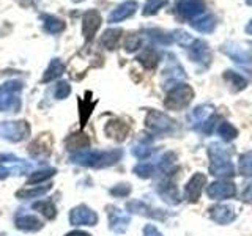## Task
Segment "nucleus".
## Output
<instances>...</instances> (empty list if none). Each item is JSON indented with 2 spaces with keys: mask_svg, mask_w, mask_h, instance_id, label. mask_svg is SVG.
<instances>
[{
  "mask_svg": "<svg viewBox=\"0 0 252 236\" xmlns=\"http://www.w3.org/2000/svg\"><path fill=\"white\" fill-rule=\"evenodd\" d=\"M122 157L120 149H112V151H92V149H84L71 156V161L76 164L85 165V167H107L118 162Z\"/></svg>",
  "mask_w": 252,
  "mask_h": 236,
  "instance_id": "nucleus-1",
  "label": "nucleus"
},
{
  "mask_svg": "<svg viewBox=\"0 0 252 236\" xmlns=\"http://www.w3.org/2000/svg\"><path fill=\"white\" fill-rule=\"evenodd\" d=\"M208 154H210V173L215 177L220 178H228L235 175V167L230 161V154L225 148H222L219 144H213L208 148Z\"/></svg>",
  "mask_w": 252,
  "mask_h": 236,
  "instance_id": "nucleus-2",
  "label": "nucleus"
},
{
  "mask_svg": "<svg viewBox=\"0 0 252 236\" xmlns=\"http://www.w3.org/2000/svg\"><path fill=\"white\" fill-rule=\"evenodd\" d=\"M21 90H22V84L18 81L6 82L3 87H0V112H8V110L18 112L21 107V101H19Z\"/></svg>",
  "mask_w": 252,
  "mask_h": 236,
  "instance_id": "nucleus-3",
  "label": "nucleus"
},
{
  "mask_svg": "<svg viewBox=\"0 0 252 236\" xmlns=\"http://www.w3.org/2000/svg\"><path fill=\"white\" fill-rule=\"evenodd\" d=\"M192 98H194V91L191 87L186 84H178L169 91L164 104L169 110H181L192 101Z\"/></svg>",
  "mask_w": 252,
  "mask_h": 236,
  "instance_id": "nucleus-4",
  "label": "nucleus"
},
{
  "mask_svg": "<svg viewBox=\"0 0 252 236\" xmlns=\"http://www.w3.org/2000/svg\"><path fill=\"white\" fill-rule=\"evenodd\" d=\"M145 124L155 134H169L175 129V121L165 114L158 112V110H150L145 118Z\"/></svg>",
  "mask_w": 252,
  "mask_h": 236,
  "instance_id": "nucleus-5",
  "label": "nucleus"
},
{
  "mask_svg": "<svg viewBox=\"0 0 252 236\" xmlns=\"http://www.w3.org/2000/svg\"><path fill=\"white\" fill-rule=\"evenodd\" d=\"M30 134V126L27 121H2L0 123V137L10 142H21Z\"/></svg>",
  "mask_w": 252,
  "mask_h": 236,
  "instance_id": "nucleus-6",
  "label": "nucleus"
},
{
  "mask_svg": "<svg viewBox=\"0 0 252 236\" xmlns=\"http://www.w3.org/2000/svg\"><path fill=\"white\" fill-rule=\"evenodd\" d=\"M220 52L228 55L238 65H252V47H248L241 43L227 41L224 46H220Z\"/></svg>",
  "mask_w": 252,
  "mask_h": 236,
  "instance_id": "nucleus-7",
  "label": "nucleus"
},
{
  "mask_svg": "<svg viewBox=\"0 0 252 236\" xmlns=\"http://www.w3.org/2000/svg\"><path fill=\"white\" fill-rule=\"evenodd\" d=\"M207 10L203 0H178L177 2V13L185 19H194L195 16L203 14Z\"/></svg>",
  "mask_w": 252,
  "mask_h": 236,
  "instance_id": "nucleus-8",
  "label": "nucleus"
},
{
  "mask_svg": "<svg viewBox=\"0 0 252 236\" xmlns=\"http://www.w3.org/2000/svg\"><path fill=\"white\" fill-rule=\"evenodd\" d=\"M101 14L96 10H89L82 16V35L85 36V41L93 39L94 33L101 27Z\"/></svg>",
  "mask_w": 252,
  "mask_h": 236,
  "instance_id": "nucleus-9",
  "label": "nucleus"
},
{
  "mask_svg": "<svg viewBox=\"0 0 252 236\" xmlns=\"http://www.w3.org/2000/svg\"><path fill=\"white\" fill-rule=\"evenodd\" d=\"M69 222L71 225H94L98 222V216L96 212L87 208L85 205H81V206H76L71 211Z\"/></svg>",
  "mask_w": 252,
  "mask_h": 236,
  "instance_id": "nucleus-10",
  "label": "nucleus"
},
{
  "mask_svg": "<svg viewBox=\"0 0 252 236\" xmlns=\"http://www.w3.org/2000/svg\"><path fill=\"white\" fill-rule=\"evenodd\" d=\"M188 55L192 61L200 63L203 66L210 65V61H211L210 47L205 41H200V39H197V41L194 39V43L189 46V49H188Z\"/></svg>",
  "mask_w": 252,
  "mask_h": 236,
  "instance_id": "nucleus-11",
  "label": "nucleus"
},
{
  "mask_svg": "<svg viewBox=\"0 0 252 236\" xmlns=\"http://www.w3.org/2000/svg\"><path fill=\"white\" fill-rule=\"evenodd\" d=\"M236 192V187L233 183H228V181H216V183H211L207 189V194L210 199L213 200H222V199H230Z\"/></svg>",
  "mask_w": 252,
  "mask_h": 236,
  "instance_id": "nucleus-12",
  "label": "nucleus"
},
{
  "mask_svg": "<svg viewBox=\"0 0 252 236\" xmlns=\"http://www.w3.org/2000/svg\"><path fill=\"white\" fill-rule=\"evenodd\" d=\"M207 184V177L203 173H195L185 186V199L189 202H197L202 194V187Z\"/></svg>",
  "mask_w": 252,
  "mask_h": 236,
  "instance_id": "nucleus-13",
  "label": "nucleus"
},
{
  "mask_svg": "<svg viewBox=\"0 0 252 236\" xmlns=\"http://www.w3.org/2000/svg\"><path fill=\"white\" fill-rule=\"evenodd\" d=\"M137 10V2L136 0H126V2L120 3L115 10L109 14L107 18V22L109 24H117V22H122L125 19L131 18V16L136 13Z\"/></svg>",
  "mask_w": 252,
  "mask_h": 236,
  "instance_id": "nucleus-14",
  "label": "nucleus"
},
{
  "mask_svg": "<svg viewBox=\"0 0 252 236\" xmlns=\"http://www.w3.org/2000/svg\"><path fill=\"white\" fill-rule=\"evenodd\" d=\"M107 212H109L110 230L115 233H125L129 224V216L125 214L122 209H118L115 206H107Z\"/></svg>",
  "mask_w": 252,
  "mask_h": 236,
  "instance_id": "nucleus-15",
  "label": "nucleus"
},
{
  "mask_svg": "<svg viewBox=\"0 0 252 236\" xmlns=\"http://www.w3.org/2000/svg\"><path fill=\"white\" fill-rule=\"evenodd\" d=\"M210 217L218 224H228L235 219V208L228 206V205H216L208 209Z\"/></svg>",
  "mask_w": 252,
  "mask_h": 236,
  "instance_id": "nucleus-16",
  "label": "nucleus"
},
{
  "mask_svg": "<svg viewBox=\"0 0 252 236\" xmlns=\"http://www.w3.org/2000/svg\"><path fill=\"white\" fill-rule=\"evenodd\" d=\"M128 132H129V126L120 120H110L106 124V134L115 140H125Z\"/></svg>",
  "mask_w": 252,
  "mask_h": 236,
  "instance_id": "nucleus-17",
  "label": "nucleus"
},
{
  "mask_svg": "<svg viewBox=\"0 0 252 236\" xmlns=\"http://www.w3.org/2000/svg\"><path fill=\"white\" fill-rule=\"evenodd\" d=\"M65 145L69 151H84L85 148H89L90 140L85 134L76 132V134H71V136L65 140Z\"/></svg>",
  "mask_w": 252,
  "mask_h": 236,
  "instance_id": "nucleus-18",
  "label": "nucleus"
},
{
  "mask_svg": "<svg viewBox=\"0 0 252 236\" xmlns=\"http://www.w3.org/2000/svg\"><path fill=\"white\" fill-rule=\"evenodd\" d=\"M16 227H18L19 230H24V232H36L43 227V224H41V220L35 216L22 214V216L16 217Z\"/></svg>",
  "mask_w": 252,
  "mask_h": 236,
  "instance_id": "nucleus-19",
  "label": "nucleus"
},
{
  "mask_svg": "<svg viewBox=\"0 0 252 236\" xmlns=\"http://www.w3.org/2000/svg\"><path fill=\"white\" fill-rule=\"evenodd\" d=\"M215 115V107L213 106H208V104H202L199 107H195L192 110V114L191 117H189V120H191V123L194 124H199V128L200 126L208 120L210 117Z\"/></svg>",
  "mask_w": 252,
  "mask_h": 236,
  "instance_id": "nucleus-20",
  "label": "nucleus"
},
{
  "mask_svg": "<svg viewBox=\"0 0 252 236\" xmlns=\"http://www.w3.org/2000/svg\"><path fill=\"white\" fill-rule=\"evenodd\" d=\"M29 151L32 156H41L47 154L51 151V137L44 134V136L38 137L36 140L32 142V145L29 147Z\"/></svg>",
  "mask_w": 252,
  "mask_h": 236,
  "instance_id": "nucleus-21",
  "label": "nucleus"
},
{
  "mask_svg": "<svg viewBox=\"0 0 252 236\" xmlns=\"http://www.w3.org/2000/svg\"><path fill=\"white\" fill-rule=\"evenodd\" d=\"M137 61L140 65H144L147 69H153L156 68L158 61H159V54H158L153 47H147V49H144L137 55Z\"/></svg>",
  "mask_w": 252,
  "mask_h": 236,
  "instance_id": "nucleus-22",
  "label": "nucleus"
},
{
  "mask_svg": "<svg viewBox=\"0 0 252 236\" xmlns=\"http://www.w3.org/2000/svg\"><path fill=\"white\" fill-rule=\"evenodd\" d=\"M216 18L213 14H205L202 16L200 19H195L191 22V26L197 30V31H202V33H211L213 30L216 29Z\"/></svg>",
  "mask_w": 252,
  "mask_h": 236,
  "instance_id": "nucleus-23",
  "label": "nucleus"
},
{
  "mask_svg": "<svg viewBox=\"0 0 252 236\" xmlns=\"http://www.w3.org/2000/svg\"><path fill=\"white\" fill-rule=\"evenodd\" d=\"M128 209H129L131 212H137V214L148 216V217H156V219H162V217H164L159 211L152 209L150 206H147L145 203H142V202H139V200L129 202V203H128Z\"/></svg>",
  "mask_w": 252,
  "mask_h": 236,
  "instance_id": "nucleus-24",
  "label": "nucleus"
},
{
  "mask_svg": "<svg viewBox=\"0 0 252 236\" xmlns=\"http://www.w3.org/2000/svg\"><path fill=\"white\" fill-rule=\"evenodd\" d=\"M120 38H122V30L120 29H109L104 31V35H102L101 38V43L102 46L106 47V49L109 51H114L118 41H120Z\"/></svg>",
  "mask_w": 252,
  "mask_h": 236,
  "instance_id": "nucleus-25",
  "label": "nucleus"
},
{
  "mask_svg": "<svg viewBox=\"0 0 252 236\" xmlns=\"http://www.w3.org/2000/svg\"><path fill=\"white\" fill-rule=\"evenodd\" d=\"M43 24H44V29L49 31V33H60V31L65 30V22L59 18H54V16L49 14H43L41 16Z\"/></svg>",
  "mask_w": 252,
  "mask_h": 236,
  "instance_id": "nucleus-26",
  "label": "nucleus"
},
{
  "mask_svg": "<svg viewBox=\"0 0 252 236\" xmlns=\"http://www.w3.org/2000/svg\"><path fill=\"white\" fill-rule=\"evenodd\" d=\"M65 73V65L59 60V59H54L51 61L49 68L46 69V73L43 76V82H49V81H54V79H57L59 76H62Z\"/></svg>",
  "mask_w": 252,
  "mask_h": 236,
  "instance_id": "nucleus-27",
  "label": "nucleus"
},
{
  "mask_svg": "<svg viewBox=\"0 0 252 236\" xmlns=\"http://www.w3.org/2000/svg\"><path fill=\"white\" fill-rule=\"evenodd\" d=\"M158 191L162 195V199L165 202H169L172 205H177L180 202V197H178V192H177V187L170 184V183H164L158 187Z\"/></svg>",
  "mask_w": 252,
  "mask_h": 236,
  "instance_id": "nucleus-28",
  "label": "nucleus"
},
{
  "mask_svg": "<svg viewBox=\"0 0 252 236\" xmlns=\"http://www.w3.org/2000/svg\"><path fill=\"white\" fill-rule=\"evenodd\" d=\"M224 79H225V82H227L228 85H232V88H233L235 91H240V90H243L244 87L248 85L246 79H244V77H243L241 74H238V73H233V71H225Z\"/></svg>",
  "mask_w": 252,
  "mask_h": 236,
  "instance_id": "nucleus-29",
  "label": "nucleus"
},
{
  "mask_svg": "<svg viewBox=\"0 0 252 236\" xmlns=\"http://www.w3.org/2000/svg\"><path fill=\"white\" fill-rule=\"evenodd\" d=\"M51 189V186H38V187H29V189H21L19 192H16L18 199H35V197H41Z\"/></svg>",
  "mask_w": 252,
  "mask_h": 236,
  "instance_id": "nucleus-30",
  "label": "nucleus"
},
{
  "mask_svg": "<svg viewBox=\"0 0 252 236\" xmlns=\"http://www.w3.org/2000/svg\"><path fill=\"white\" fill-rule=\"evenodd\" d=\"M147 35H148L150 39H152V41H155L158 44H170L173 41V39H172V33H165V31L158 30V29L148 30Z\"/></svg>",
  "mask_w": 252,
  "mask_h": 236,
  "instance_id": "nucleus-31",
  "label": "nucleus"
},
{
  "mask_svg": "<svg viewBox=\"0 0 252 236\" xmlns=\"http://www.w3.org/2000/svg\"><path fill=\"white\" fill-rule=\"evenodd\" d=\"M167 3H169V0H147L145 5H144V11H142V14H144V16H153Z\"/></svg>",
  "mask_w": 252,
  "mask_h": 236,
  "instance_id": "nucleus-32",
  "label": "nucleus"
},
{
  "mask_svg": "<svg viewBox=\"0 0 252 236\" xmlns=\"http://www.w3.org/2000/svg\"><path fill=\"white\" fill-rule=\"evenodd\" d=\"M218 132H219V136L222 137V140H225V142L233 140L236 137V134H238V131H236L235 126L230 124V123H227V121H222L219 124Z\"/></svg>",
  "mask_w": 252,
  "mask_h": 236,
  "instance_id": "nucleus-33",
  "label": "nucleus"
},
{
  "mask_svg": "<svg viewBox=\"0 0 252 236\" xmlns=\"http://www.w3.org/2000/svg\"><path fill=\"white\" fill-rule=\"evenodd\" d=\"M33 208L38 209L43 216H46L47 219H54L55 217V206L51 200H44V202H36L33 203Z\"/></svg>",
  "mask_w": 252,
  "mask_h": 236,
  "instance_id": "nucleus-34",
  "label": "nucleus"
},
{
  "mask_svg": "<svg viewBox=\"0 0 252 236\" xmlns=\"http://www.w3.org/2000/svg\"><path fill=\"white\" fill-rule=\"evenodd\" d=\"M172 39L175 43H178L180 46H185V47H189L192 43H194V38L188 33L185 30H175L172 31Z\"/></svg>",
  "mask_w": 252,
  "mask_h": 236,
  "instance_id": "nucleus-35",
  "label": "nucleus"
},
{
  "mask_svg": "<svg viewBox=\"0 0 252 236\" xmlns=\"http://www.w3.org/2000/svg\"><path fill=\"white\" fill-rule=\"evenodd\" d=\"M240 173L244 177H252V151L240 157Z\"/></svg>",
  "mask_w": 252,
  "mask_h": 236,
  "instance_id": "nucleus-36",
  "label": "nucleus"
},
{
  "mask_svg": "<svg viewBox=\"0 0 252 236\" xmlns=\"http://www.w3.org/2000/svg\"><path fill=\"white\" fill-rule=\"evenodd\" d=\"M134 173L140 178H150L155 173V167H153V164H150V162H142L134 167Z\"/></svg>",
  "mask_w": 252,
  "mask_h": 236,
  "instance_id": "nucleus-37",
  "label": "nucleus"
},
{
  "mask_svg": "<svg viewBox=\"0 0 252 236\" xmlns=\"http://www.w3.org/2000/svg\"><path fill=\"white\" fill-rule=\"evenodd\" d=\"M177 161V154L175 153H172V151H167L162 157H161V162H159V169L162 172H172V167H173V164H175Z\"/></svg>",
  "mask_w": 252,
  "mask_h": 236,
  "instance_id": "nucleus-38",
  "label": "nucleus"
},
{
  "mask_svg": "<svg viewBox=\"0 0 252 236\" xmlns=\"http://www.w3.org/2000/svg\"><path fill=\"white\" fill-rule=\"evenodd\" d=\"M52 175H55V169H44V170H39V172H35L33 175L29 178V183L30 184H35V183H39V181H44L47 178H51Z\"/></svg>",
  "mask_w": 252,
  "mask_h": 236,
  "instance_id": "nucleus-39",
  "label": "nucleus"
},
{
  "mask_svg": "<svg viewBox=\"0 0 252 236\" xmlns=\"http://www.w3.org/2000/svg\"><path fill=\"white\" fill-rule=\"evenodd\" d=\"M140 46H142V38L139 35H136V33H131L128 38H126V41H125V49H126V52L137 51Z\"/></svg>",
  "mask_w": 252,
  "mask_h": 236,
  "instance_id": "nucleus-40",
  "label": "nucleus"
},
{
  "mask_svg": "<svg viewBox=\"0 0 252 236\" xmlns=\"http://www.w3.org/2000/svg\"><path fill=\"white\" fill-rule=\"evenodd\" d=\"M69 93H71V87H69V84H68V82L62 81V82H59L57 85H55L54 96L57 98V99H65Z\"/></svg>",
  "mask_w": 252,
  "mask_h": 236,
  "instance_id": "nucleus-41",
  "label": "nucleus"
},
{
  "mask_svg": "<svg viewBox=\"0 0 252 236\" xmlns=\"http://www.w3.org/2000/svg\"><path fill=\"white\" fill-rule=\"evenodd\" d=\"M94 104H92L90 99H85V101H81L79 102V110H81V115H82V126H85L87 120H89V117L92 115V109H93Z\"/></svg>",
  "mask_w": 252,
  "mask_h": 236,
  "instance_id": "nucleus-42",
  "label": "nucleus"
},
{
  "mask_svg": "<svg viewBox=\"0 0 252 236\" xmlns=\"http://www.w3.org/2000/svg\"><path fill=\"white\" fill-rule=\"evenodd\" d=\"M132 154L139 157V159H145L150 154H152V148H150L147 144H140V145H136L132 148Z\"/></svg>",
  "mask_w": 252,
  "mask_h": 236,
  "instance_id": "nucleus-43",
  "label": "nucleus"
},
{
  "mask_svg": "<svg viewBox=\"0 0 252 236\" xmlns=\"http://www.w3.org/2000/svg\"><path fill=\"white\" fill-rule=\"evenodd\" d=\"M129 192H131L129 184H118L114 189H110V194L117 197H126V195H129Z\"/></svg>",
  "mask_w": 252,
  "mask_h": 236,
  "instance_id": "nucleus-44",
  "label": "nucleus"
},
{
  "mask_svg": "<svg viewBox=\"0 0 252 236\" xmlns=\"http://www.w3.org/2000/svg\"><path fill=\"white\" fill-rule=\"evenodd\" d=\"M144 236H162L155 225H147L144 228Z\"/></svg>",
  "mask_w": 252,
  "mask_h": 236,
  "instance_id": "nucleus-45",
  "label": "nucleus"
},
{
  "mask_svg": "<svg viewBox=\"0 0 252 236\" xmlns=\"http://www.w3.org/2000/svg\"><path fill=\"white\" fill-rule=\"evenodd\" d=\"M243 200H246V202L252 200V184L246 187V191H244V194H243Z\"/></svg>",
  "mask_w": 252,
  "mask_h": 236,
  "instance_id": "nucleus-46",
  "label": "nucleus"
},
{
  "mask_svg": "<svg viewBox=\"0 0 252 236\" xmlns=\"http://www.w3.org/2000/svg\"><path fill=\"white\" fill-rule=\"evenodd\" d=\"M66 236H90L89 233H85V232H71V233H68Z\"/></svg>",
  "mask_w": 252,
  "mask_h": 236,
  "instance_id": "nucleus-47",
  "label": "nucleus"
},
{
  "mask_svg": "<svg viewBox=\"0 0 252 236\" xmlns=\"http://www.w3.org/2000/svg\"><path fill=\"white\" fill-rule=\"evenodd\" d=\"M244 30H246V33L252 35V19H251V22L248 24V26H246V29H244Z\"/></svg>",
  "mask_w": 252,
  "mask_h": 236,
  "instance_id": "nucleus-48",
  "label": "nucleus"
},
{
  "mask_svg": "<svg viewBox=\"0 0 252 236\" xmlns=\"http://www.w3.org/2000/svg\"><path fill=\"white\" fill-rule=\"evenodd\" d=\"M246 3H248V5H251V6H252V0H246Z\"/></svg>",
  "mask_w": 252,
  "mask_h": 236,
  "instance_id": "nucleus-49",
  "label": "nucleus"
},
{
  "mask_svg": "<svg viewBox=\"0 0 252 236\" xmlns=\"http://www.w3.org/2000/svg\"><path fill=\"white\" fill-rule=\"evenodd\" d=\"M74 2H84V0H74Z\"/></svg>",
  "mask_w": 252,
  "mask_h": 236,
  "instance_id": "nucleus-50",
  "label": "nucleus"
}]
</instances>
